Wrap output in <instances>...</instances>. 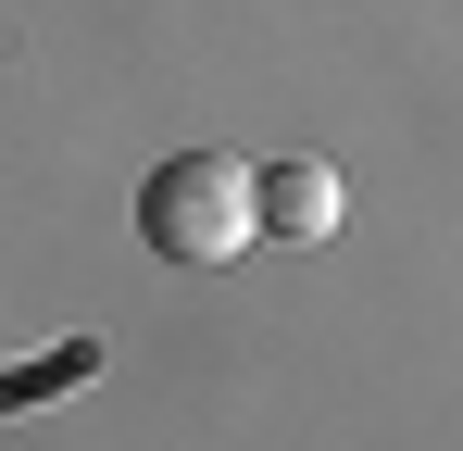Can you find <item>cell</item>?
Masks as SVG:
<instances>
[{
  "mask_svg": "<svg viewBox=\"0 0 463 451\" xmlns=\"http://www.w3.org/2000/svg\"><path fill=\"white\" fill-rule=\"evenodd\" d=\"M138 238H151L163 264H238V251L263 238V226H250V163H238V150H175V163H151Z\"/></svg>",
  "mask_w": 463,
  "mask_h": 451,
  "instance_id": "6da1fadb",
  "label": "cell"
},
{
  "mask_svg": "<svg viewBox=\"0 0 463 451\" xmlns=\"http://www.w3.org/2000/svg\"><path fill=\"white\" fill-rule=\"evenodd\" d=\"M250 226H263V238H288V251H313V238L338 226V176H326L313 150L263 163V176H250Z\"/></svg>",
  "mask_w": 463,
  "mask_h": 451,
  "instance_id": "7a4b0ae2",
  "label": "cell"
},
{
  "mask_svg": "<svg viewBox=\"0 0 463 451\" xmlns=\"http://www.w3.org/2000/svg\"><path fill=\"white\" fill-rule=\"evenodd\" d=\"M88 364H100V351H88V339H76V351H51V364H25V376H0V414H25V401H38V389H76Z\"/></svg>",
  "mask_w": 463,
  "mask_h": 451,
  "instance_id": "3957f363",
  "label": "cell"
}]
</instances>
